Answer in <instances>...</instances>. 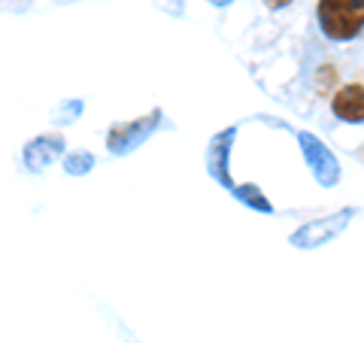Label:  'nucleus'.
<instances>
[{
	"mask_svg": "<svg viewBox=\"0 0 364 343\" xmlns=\"http://www.w3.org/2000/svg\"><path fill=\"white\" fill-rule=\"evenodd\" d=\"M318 25L331 40L358 37L364 28V0H318Z\"/></svg>",
	"mask_w": 364,
	"mask_h": 343,
	"instance_id": "nucleus-1",
	"label": "nucleus"
},
{
	"mask_svg": "<svg viewBox=\"0 0 364 343\" xmlns=\"http://www.w3.org/2000/svg\"><path fill=\"white\" fill-rule=\"evenodd\" d=\"M298 143H301L304 162L310 164V170H313V176H316L318 186H325V189L337 186V179H340V164H337L334 152L328 149V146L318 140L316 134H306V131L298 134Z\"/></svg>",
	"mask_w": 364,
	"mask_h": 343,
	"instance_id": "nucleus-2",
	"label": "nucleus"
},
{
	"mask_svg": "<svg viewBox=\"0 0 364 343\" xmlns=\"http://www.w3.org/2000/svg\"><path fill=\"white\" fill-rule=\"evenodd\" d=\"M161 125V110H152L149 116L136 119V122H124V125H116L109 134H107V146L109 152L116 155H128L134 152L136 146H143L146 140L152 137V131Z\"/></svg>",
	"mask_w": 364,
	"mask_h": 343,
	"instance_id": "nucleus-3",
	"label": "nucleus"
},
{
	"mask_svg": "<svg viewBox=\"0 0 364 343\" xmlns=\"http://www.w3.org/2000/svg\"><path fill=\"white\" fill-rule=\"evenodd\" d=\"M352 219V210L343 207L340 213L334 216H325V219H316V222H306L301 225L298 231L291 234V246H298V249H316V246H322L328 243V240H334L343 234V228L349 225Z\"/></svg>",
	"mask_w": 364,
	"mask_h": 343,
	"instance_id": "nucleus-4",
	"label": "nucleus"
},
{
	"mask_svg": "<svg viewBox=\"0 0 364 343\" xmlns=\"http://www.w3.org/2000/svg\"><path fill=\"white\" fill-rule=\"evenodd\" d=\"M234 137H237V128H225V131L215 134L210 140V146H207V170H210V176L228 191L237 189V182L231 179V170H228V158H231Z\"/></svg>",
	"mask_w": 364,
	"mask_h": 343,
	"instance_id": "nucleus-5",
	"label": "nucleus"
},
{
	"mask_svg": "<svg viewBox=\"0 0 364 343\" xmlns=\"http://www.w3.org/2000/svg\"><path fill=\"white\" fill-rule=\"evenodd\" d=\"M61 152H64V137H58V134L33 137L25 146V164H28V170H43L52 162H58Z\"/></svg>",
	"mask_w": 364,
	"mask_h": 343,
	"instance_id": "nucleus-6",
	"label": "nucleus"
},
{
	"mask_svg": "<svg viewBox=\"0 0 364 343\" xmlns=\"http://www.w3.org/2000/svg\"><path fill=\"white\" fill-rule=\"evenodd\" d=\"M331 110L343 122H352V125L364 122V85H343L334 95Z\"/></svg>",
	"mask_w": 364,
	"mask_h": 343,
	"instance_id": "nucleus-7",
	"label": "nucleus"
},
{
	"mask_svg": "<svg viewBox=\"0 0 364 343\" xmlns=\"http://www.w3.org/2000/svg\"><path fill=\"white\" fill-rule=\"evenodd\" d=\"M231 194H234V198L240 201V204H246L249 210H258V213H273V204L264 198V191H261L258 186H252V182H243V186H237Z\"/></svg>",
	"mask_w": 364,
	"mask_h": 343,
	"instance_id": "nucleus-8",
	"label": "nucleus"
},
{
	"mask_svg": "<svg viewBox=\"0 0 364 343\" xmlns=\"http://www.w3.org/2000/svg\"><path fill=\"white\" fill-rule=\"evenodd\" d=\"M91 167H95V155L91 152H73V155L64 158V170L70 176H82V174H88Z\"/></svg>",
	"mask_w": 364,
	"mask_h": 343,
	"instance_id": "nucleus-9",
	"label": "nucleus"
},
{
	"mask_svg": "<svg viewBox=\"0 0 364 343\" xmlns=\"http://www.w3.org/2000/svg\"><path fill=\"white\" fill-rule=\"evenodd\" d=\"M289 4H291V0H267L270 9H282V6H289Z\"/></svg>",
	"mask_w": 364,
	"mask_h": 343,
	"instance_id": "nucleus-10",
	"label": "nucleus"
},
{
	"mask_svg": "<svg viewBox=\"0 0 364 343\" xmlns=\"http://www.w3.org/2000/svg\"><path fill=\"white\" fill-rule=\"evenodd\" d=\"M210 4H213V6H228L231 0H210Z\"/></svg>",
	"mask_w": 364,
	"mask_h": 343,
	"instance_id": "nucleus-11",
	"label": "nucleus"
}]
</instances>
